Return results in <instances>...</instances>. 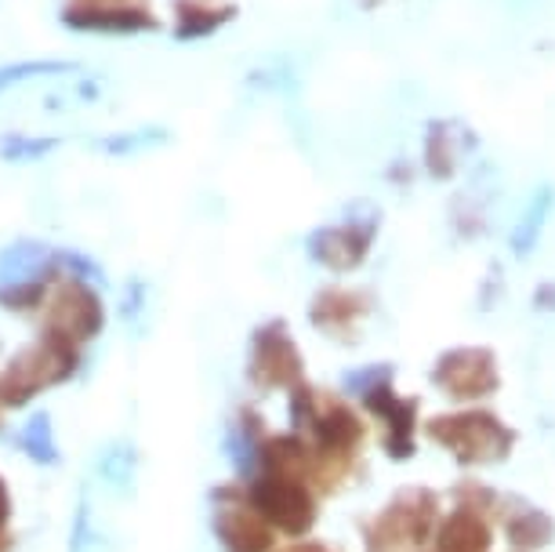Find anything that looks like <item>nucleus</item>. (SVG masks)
I'll use <instances>...</instances> for the list:
<instances>
[{
    "label": "nucleus",
    "mask_w": 555,
    "mask_h": 552,
    "mask_svg": "<svg viewBox=\"0 0 555 552\" xmlns=\"http://www.w3.org/2000/svg\"><path fill=\"white\" fill-rule=\"evenodd\" d=\"M428 440H436L447 454H454L461 465H490L512 454L516 433L490 411H461L439 414L428 422Z\"/></svg>",
    "instance_id": "obj_1"
},
{
    "label": "nucleus",
    "mask_w": 555,
    "mask_h": 552,
    "mask_svg": "<svg viewBox=\"0 0 555 552\" xmlns=\"http://www.w3.org/2000/svg\"><path fill=\"white\" fill-rule=\"evenodd\" d=\"M77 368V349L73 342L62 338H44L40 346L26 349L23 357L12 360V368L0 374V403H26L29 397H37L44 385H55L62 378H69Z\"/></svg>",
    "instance_id": "obj_2"
},
{
    "label": "nucleus",
    "mask_w": 555,
    "mask_h": 552,
    "mask_svg": "<svg viewBox=\"0 0 555 552\" xmlns=\"http://www.w3.org/2000/svg\"><path fill=\"white\" fill-rule=\"evenodd\" d=\"M247 502L258 509V516L272 530H284V535H309L312 524H317V502H312L309 487L295 476L261 473L250 484Z\"/></svg>",
    "instance_id": "obj_3"
},
{
    "label": "nucleus",
    "mask_w": 555,
    "mask_h": 552,
    "mask_svg": "<svg viewBox=\"0 0 555 552\" xmlns=\"http://www.w3.org/2000/svg\"><path fill=\"white\" fill-rule=\"evenodd\" d=\"M436 495L433 491H403L396 502L385 505V513L371 524V552H396L403 545H417L436 527Z\"/></svg>",
    "instance_id": "obj_4"
},
{
    "label": "nucleus",
    "mask_w": 555,
    "mask_h": 552,
    "mask_svg": "<svg viewBox=\"0 0 555 552\" xmlns=\"http://www.w3.org/2000/svg\"><path fill=\"white\" fill-rule=\"evenodd\" d=\"M433 382L450 400H483L490 393H498L501 374L490 349H454L439 357Z\"/></svg>",
    "instance_id": "obj_5"
},
{
    "label": "nucleus",
    "mask_w": 555,
    "mask_h": 552,
    "mask_svg": "<svg viewBox=\"0 0 555 552\" xmlns=\"http://www.w3.org/2000/svg\"><path fill=\"white\" fill-rule=\"evenodd\" d=\"M250 378L261 389H287L301 378V352L291 342L284 324H272L255 335V357H250Z\"/></svg>",
    "instance_id": "obj_6"
},
{
    "label": "nucleus",
    "mask_w": 555,
    "mask_h": 552,
    "mask_svg": "<svg viewBox=\"0 0 555 552\" xmlns=\"http://www.w3.org/2000/svg\"><path fill=\"white\" fill-rule=\"evenodd\" d=\"M102 324V309L99 298L91 295L83 284H66L51 301V338L62 342H80V338H95V331Z\"/></svg>",
    "instance_id": "obj_7"
},
{
    "label": "nucleus",
    "mask_w": 555,
    "mask_h": 552,
    "mask_svg": "<svg viewBox=\"0 0 555 552\" xmlns=\"http://www.w3.org/2000/svg\"><path fill=\"white\" fill-rule=\"evenodd\" d=\"M215 530L229 552H269L272 541H276V530L258 516V509L247 498L240 505H218Z\"/></svg>",
    "instance_id": "obj_8"
},
{
    "label": "nucleus",
    "mask_w": 555,
    "mask_h": 552,
    "mask_svg": "<svg viewBox=\"0 0 555 552\" xmlns=\"http://www.w3.org/2000/svg\"><path fill=\"white\" fill-rule=\"evenodd\" d=\"M366 408L374 414H382L385 425H389V454L396 458H411L414 451V414L417 403L414 400H400L389 385H371L366 389Z\"/></svg>",
    "instance_id": "obj_9"
},
{
    "label": "nucleus",
    "mask_w": 555,
    "mask_h": 552,
    "mask_svg": "<svg viewBox=\"0 0 555 552\" xmlns=\"http://www.w3.org/2000/svg\"><path fill=\"white\" fill-rule=\"evenodd\" d=\"M494 538H490V524L476 509L457 505L436 535V552H490Z\"/></svg>",
    "instance_id": "obj_10"
},
{
    "label": "nucleus",
    "mask_w": 555,
    "mask_h": 552,
    "mask_svg": "<svg viewBox=\"0 0 555 552\" xmlns=\"http://www.w3.org/2000/svg\"><path fill=\"white\" fill-rule=\"evenodd\" d=\"M69 23L77 26H117V29H139L150 26V12L139 8L134 12L131 0H77V8H69Z\"/></svg>",
    "instance_id": "obj_11"
},
{
    "label": "nucleus",
    "mask_w": 555,
    "mask_h": 552,
    "mask_svg": "<svg viewBox=\"0 0 555 552\" xmlns=\"http://www.w3.org/2000/svg\"><path fill=\"white\" fill-rule=\"evenodd\" d=\"M312 255L331 269H352L356 262H363L366 255V233L360 226H338L317 236Z\"/></svg>",
    "instance_id": "obj_12"
},
{
    "label": "nucleus",
    "mask_w": 555,
    "mask_h": 552,
    "mask_svg": "<svg viewBox=\"0 0 555 552\" xmlns=\"http://www.w3.org/2000/svg\"><path fill=\"white\" fill-rule=\"evenodd\" d=\"M505 527H508V541L522 552L544 549L555 535V524L541 513V509H516V513L505 519Z\"/></svg>",
    "instance_id": "obj_13"
},
{
    "label": "nucleus",
    "mask_w": 555,
    "mask_h": 552,
    "mask_svg": "<svg viewBox=\"0 0 555 552\" xmlns=\"http://www.w3.org/2000/svg\"><path fill=\"white\" fill-rule=\"evenodd\" d=\"M363 312V298L349 295V291H323L317 298V309H312V320L323 331H345L356 317Z\"/></svg>",
    "instance_id": "obj_14"
}]
</instances>
